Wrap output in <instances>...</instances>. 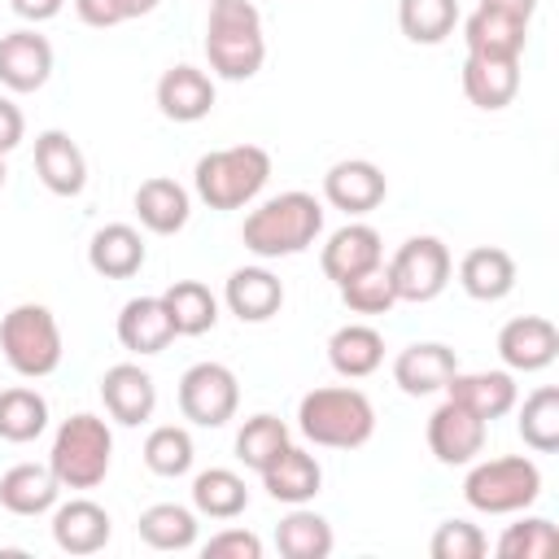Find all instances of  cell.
<instances>
[{
    "label": "cell",
    "instance_id": "cell-32",
    "mask_svg": "<svg viewBox=\"0 0 559 559\" xmlns=\"http://www.w3.org/2000/svg\"><path fill=\"white\" fill-rule=\"evenodd\" d=\"M332 542H336L332 537V524L319 511H306V502L293 507L275 524V546H280L284 559H328L332 555Z\"/></svg>",
    "mask_w": 559,
    "mask_h": 559
},
{
    "label": "cell",
    "instance_id": "cell-20",
    "mask_svg": "<svg viewBox=\"0 0 559 559\" xmlns=\"http://www.w3.org/2000/svg\"><path fill=\"white\" fill-rule=\"evenodd\" d=\"M223 301H227V310H231L240 323H266V319L280 314V306H284V284H280V275H271L266 266H240V271L227 275Z\"/></svg>",
    "mask_w": 559,
    "mask_h": 559
},
{
    "label": "cell",
    "instance_id": "cell-18",
    "mask_svg": "<svg viewBox=\"0 0 559 559\" xmlns=\"http://www.w3.org/2000/svg\"><path fill=\"white\" fill-rule=\"evenodd\" d=\"M35 170H39L44 188L57 192V197H79L83 183H87L83 148L66 131H57V127L35 135Z\"/></svg>",
    "mask_w": 559,
    "mask_h": 559
},
{
    "label": "cell",
    "instance_id": "cell-14",
    "mask_svg": "<svg viewBox=\"0 0 559 559\" xmlns=\"http://www.w3.org/2000/svg\"><path fill=\"white\" fill-rule=\"evenodd\" d=\"M52 74V44L35 31L0 35V83L9 92H39Z\"/></svg>",
    "mask_w": 559,
    "mask_h": 559
},
{
    "label": "cell",
    "instance_id": "cell-50",
    "mask_svg": "<svg viewBox=\"0 0 559 559\" xmlns=\"http://www.w3.org/2000/svg\"><path fill=\"white\" fill-rule=\"evenodd\" d=\"M205 4H210V0H205Z\"/></svg>",
    "mask_w": 559,
    "mask_h": 559
},
{
    "label": "cell",
    "instance_id": "cell-21",
    "mask_svg": "<svg viewBox=\"0 0 559 559\" xmlns=\"http://www.w3.org/2000/svg\"><path fill=\"white\" fill-rule=\"evenodd\" d=\"M445 397L489 424L515 406V380H511V371H454L445 380Z\"/></svg>",
    "mask_w": 559,
    "mask_h": 559
},
{
    "label": "cell",
    "instance_id": "cell-27",
    "mask_svg": "<svg viewBox=\"0 0 559 559\" xmlns=\"http://www.w3.org/2000/svg\"><path fill=\"white\" fill-rule=\"evenodd\" d=\"M192 214V201H188V188L166 179V175H153L135 188V218L153 231V236H175Z\"/></svg>",
    "mask_w": 559,
    "mask_h": 559
},
{
    "label": "cell",
    "instance_id": "cell-25",
    "mask_svg": "<svg viewBox=\"0 0 559 559\" xmlns=\"http://www.w3.org/2000/svg\"><path fill=\"white\" fill-rule=\"evenodd\" d=\"M258 476H262V489H266L275 502H288V507L310 502V498L319 493V485H323L319 459L306 454V450H297V445H288V450H284L275 463H266Z\"/></svg>",
    "mask_w": 559,
    "mask_h": 559
},
{
    "label": "cell",
    "instance_id": "cell-26",
    "mask_svg": "<svg viewBox=\"0 0 559 559\" xmlns=\"http://www.w3.org/2000/svg\"><path fill=\"white\" fill-rule=\"evenodd\" d=\"M524 39H528V22H515V17L493 13L485 4H476V13L463 22L467 57H511V61H520Z\"/></svg>",
    "mask_w": 559,
    "mask_h": 559
},
{
    "label": "cell",
    "instance_id": "cell-38",
    "mask_svg": "<svg viewBox=\"0 0 559 559\" xmlns=\"http://www.w3.org/2000/svg\"><path fill=\"white\" fill-rule=\"evenodd\" d=\"M459 22V0H402L397 26L411 44H441Z\"/></svg>",
    "mask_w": 559,
    "mask_h": 559
},
{
    "label": "cell",
    "instance_id": "cell-8",
    "mask_svg": "<svg viewBox=\"0 0 559 559\" xmlns=\"http://www.w3.org/2000/svg\"><path fill=\"white\" fill-rule=\"evenodd\" d=\"M240 406L236 371L223 362H192L179 376V411L197 428H223Z\"/></svg>",
    "mask_w": 559,
    "mask_h": 559
},
{
    "label": "cell",
    "instance_id": "cell-4",
    "mask_svg": "<svg viewBox=\"0 0 559 559\" xmlns=\"http://www.w3.org/2000/svg\"><path fill=\"white\" fill-rule=\"evenodd\" d=\"M271 179V153L262 144H231L214 148L197 162L192 188L210 210H240L249 205Z\"/></svg>",
    "mask_w": 559,
    "mask_h": 559
},
{
    "label": "cell",
    "instance_id": "cell-35",
    "mask_svg": "<svg viewBox=\"0 0 559 559\" xmlns=\"http://www.w3.org/2000/svg\"><path fill=\"white\" fill-rule=\"evenodd\" d=\"M135 528L153 550H188L197 542V515L179 502H153L148 511H140Z\"/></svg>",
    "mask_w": 559,
    "mask_h": 559
},
{
    "label": "cell",
    "instance_id": "cell-23",
    "mask_svg": "<svg viewBox=\"0 0 559 559\" xmlns=\"http://www.w3.org/2000/svg\"><path fill=\"white\" fill-rule=\"evenodd\" d=\"M520 92V61L511 57H467L463 61V96L476 109H507Z\"/></svg>",
    "mask_w": 559,
    "mask_h": 559
},
{
    "label": "cell",
    "instance_id": "cell-49",
    "mask_svg": "<svg viewBox=\"0 0 559 559\" xmlns=\"http://www.w3.org/2000/svg\"><path fill=\"white\" fill-rule=\"evenodd\" d=\"M4 175H9V170H4V157H0V188H4Z\"/></svg>",
    "mask_w": 559,
    "mask_h": 559
},
{
    "label": "cell",
    "instance_id": "cell-13",
    "mask_svg": "<svg viewBox=\"0 0 559 559\" xmlns=\"http://www.w3.org/2000/svg\"><path fill=\"white\" fill-rule=\"evenodd\" d=\"M100 402H105L109 419L135 428V424H144V419L153 415V406H157V384H153V376H148L144 367H135V362H114V367L100 376Z\"/></svg>",
    "mask_w": 559,
    "mask_h": 559
},
{
    "label": "cell",
    "instance_id": "cell-5",
    "mask_svg": "<svg viewBox=\"0 0 559 559\" xmlns=\"http://www.w3.org/2000/svg\"><path fill=\"white\" fill-rule=\"evenodd\" d=\"M114 463V432L100 415H70L61 419L52 450H48V467L61 480V489H96L109 476Z\"/></svg>",
    "mask_w": 559,
    "mask_h": 559
},
{
    "label": "cell",
    "instance_id": "cell-10",
    "mask_svg": "<svg viewBox=\"0 0 559 559\" xmlns=\"http://www.w3.org/2000/svg\"><path fill=\"white\" fill-rule=\"evenodd\" d=\"M485 419L472 415L467 406L459 402H441L432 415H428V450L437 463L445 467H463V463H476V454L485 450Z\"/></svg>",
    "mask_w": 559,
    "mask_h": 559
},
{
    "label": "cell",
    "instance_id": "cell-48",
    "mask_svg": "<svg viewBox=\"0 0 559 559\" xmlns=\"http://www.w3.org/2000/svg\"><path fill=\"white\" fill-rule=\"evenodd\" d=\"M162 0H118V9H122V22L127 17H144V13H153Z\"/></svg>",
    "mask_w": 559,
    "mask_h": 559
},
{
    "label": "cell",
    "instance_id": "cell-16",
    "mask_svg": "<svg viewBox=\"0 0 559 559\" xmlns=\"http://www.w3.org/2000/svg\"><path fill=\"white\" fill-rule=\"evenodd\" d=\"M454 371H459V358H454V349L441 345V341H415V345H406V349L393 358V380H397V389L411 393V397H428V393L445 389V380H450Z\"/></svg>",
    "mask_w": 559,
    "mask_h": 559
},
{
    "label": "cell",
    "instance_id": "cell-39",
    "mask_svg": "<svg viewBox=\"0 0 559 559\" xmlns=\"http://www.w3.org/2000/svg\"><path fill=\"white\" fill-rule=\"evenodd\" d=\"M336 288H341V301H345L354 314H384V310L397 306V288H393V275H389L384 262L358 271L354 280H345V284H336Z\"/></svg>",
    "mask_w": 559,
    "mask_h": 559
},
{
    "label": "cell",
    "instance_id": "cell-28",
    "mask_svg": "<svg viewBox=\"0 0 559 559\" xmlns=\"http://www.w3.org/2000/svg\"><path fill=\"white\" fill-rule=\"evenodd\" d=\"M87 266L105 280H131L144 266V240L131 223H105L87 245Z\"/></svg>",
    "mask_w": 559,
    "mask_h": 559
},
{
    "label": "cell",
    "instance_id": "cell-17",
    "mask_svg": "<svg viewBox=\"0 0 559 559\" xmlns=\"http://www.w3.org/2000/svg\"><path fill=\"white\" fill-rule=\"evenodd\" d=\"M319 262H323V275H328L332 284H345V280H354L358 271L384 262V240H380V231L367 227V223H345V227H336V231L328 236Z\"/></svg>",
    "mask_w": 559,
    "mask_h": 559
},
{
    "label": "cell",
    "instance_id": "cell-7",
    "mask_svg": "<svg viewBox=\"0 0 559 559\" xmlns=\"http://www.w3.org/2000/svg\"><path fill=\"white\" fill-rule=\"evenodd\" d=\"M542 493V472L533 459L524 454H502V459H485L467 472L463 480V498L472 511H485V515H511V511H524L533 507Z\"/></svg>",
    "mask_w": 559,
    "mask_h": 559
},
{
    "label": "cell",
    "instance_id": "cell-12",
    "mask_svg": "<svg viewBox=\"0 0 559 559\" xmlns=\"http://www.w3.org/2000/svg\"><path fill=\"white\" fill-rule=\"evenodd\" d=\"M389 183H384V170L367 157H349V162H336L328 175H323V197L328 205L345 210V214H371L380 201H384Z\"/></svg>",
    "mask_w": 559,
    "mask_h": 559
},
{
    "label": "cell",
    "instance_id": "cell-43",
    "mask_svg": "<svg viewBox=\"0 0 559 559\" xmlns=\"http://www.w3.org/2000/svg\"><path fill=\"white\" fill-rule=\"evenodd\" d=\"M205 559H262V542L249 528H223L205 542Z\"/></svg>",
    "mask_w": 559,
    "mask_h": 559
},
{
    "label": "cell",
    "instance_id": "cell-1",
    "mask_svg": "<svg viewBox=\"0 0 559 559\" xmlns=\"http://www.w3.org/2000/svg\"><path fill=\"white\" fill-rule=\"evenodd\" d=\"M319 231H323L319 197L293 188V192H280V197L262 201L258 210H249V218L240 227V240L258 258H293V253L310 249Z\"/></svg>",
    "mask_w": 559,
    "mask_h": 559
},
{
    "label": "cell",
    "instance_id": "cell-44",
    "mask_svg": "<svg viewBox=\"0 0 559 559\" xmlns=\"http://www.w3.org/2000/svg\"><path fill=\"white\" fill-rule=\"evenodd\" d=\"M74 13H79V22H87V26H96V31L122 22L118 0H74Z\"/></svg>",
    "mask_w": 559,
    "mask_h": 559
},
{
    "label": "cell",
    "instance_id": "cell-41",
    "mask_svg": "<svg viewBox=\"0 0 559 559\" xmlns=\"http://www.w3.org/2000/svg\"><path fill=\"white\" fill-rule=\"evenodd\" d=\"M192 454H197L192 450V437L179 424H162V428H153L144 437V463L157 476H183L192 467Z\"/></svg>",
    "mask_w": 559,
    "mask_h": 559
},
{
    "label": "cell",
    "instance_id": "cell-6",
    "mask_svg": "<svg viewBox=\"0 0 559 559\" xmlns=\"http://www.w3.org/2000/svg\"><path fill=\"white\" fill-rule=\"evenodd\" d=\"M0 349L17 376H26V380L52 376L61 367V328H57L52 310L39 301L13 306L0 319Z\"/></svg>",
    "mask_w": 559,
    "mask_h": 559
},
{
    "label": "cell",
    "instance_id": "cell-40",
    "mask_svg": "<svg viewBox=\"0 0 559 559\" xmlns=\"http://www.w3.org/2000/svg\"><path fill=\"white\" fill-rule=\"evenodd\" d=\"M555 550H559V528L546 515H524L520 524H507V533L498 537L502 559H550Z\"/></svg>",
    "mask_w": 559,
    "mask_h": 559
},
{
    "label": "cell",
    "instance_id": "cell-9",
    "mask_svg": "<svg viewBox=\"0 0 559 559\" xmlns=\"http://www.w3.org/2000/svg\"><path fill=\"white\" fill-rule=\"evenodd\" d=\"M397 301H432L450 284V249L437 236H411L389 262Z\"/></svg>",
    "mask_w": 559,
    "mask_h": 559
},
{
    "label": "cell",
    "instance_id": "cell-42",
    "mask_svg": "<svg viewBox=\"0 0 559 559\" xmlns=\"http://www.w3.org/2000/svg\"><path fill=\"white\" fill-rule=\"evenodd\" d=\"M432 559H480L489 550V537L480 533V524L467 520H441L432 542H428Z\"/></svg>",
    "mask_w": 559,
    "mask_h": 559
},
{
    "label": "cell",
    "instance_id": "cell-34",
    "mask_svg": "<svg viewBox=\"0 0 559 559\" xmlns=\"http://www.w3.org/2000/svg\"><path fill=\"white\" fill-rule=\"evenodd\" d=\"M288 445H293L288 441V424L280 415H266V411L262 415H249L240 424V432H236V459L245 467H253V472H262L266 463H275Z\"/></svg>",
    "mask_w": 559,
    "mask_h": 559
},
{
    "label": "cell",
    "instance_id": "cell-30",
    "mask_svg": "<svg viewBox=\"0 0 559 559\" xmlns=\"http://www.w3.org/2000/svg\"><path fill=\"white\" fill-rule=\"evenodd\" d=\"M328 362L345 380H362L384 362V336L367 323H345L328 336Z\"/></svg>",
    "mask_w": 559,
    "mask_h": 559
},
{
    "label": "cell",
    "instance_id": "cell-31",
    "mask_svg": "<svg viewBox=\"0 0 559 559\" xmlns=\"http://www.w3.org/2000/svg\"><path fill=\"white\" fill-rule=\"evenodd\" d=\"M162 306L170 314L175 336H201V332H210L218 323V297L201 280H175L162 293Z\"/></svg>",
    "mask_w": 559,
    "mask_h": 559
},
{
    "label": "cell",
    "instance_id": "cell-2",
    "mask_svg": "<svg viewBox=\"0 0 559 559\" xmlns=\"http://www.w3.org/2000/svg\"><path fill=\"white\" fill-rule=\"evenodd\" d=\"M297 428L306 441L328 450H358L376 432V406L354 384H323L297 402Z\"/></svg>",
    "mask_w": 559,
    "mask_h": 559
},
{
    "label": "cell",
    "instance_id": "cell-47",
    "mask_svg": "<svg viewBox=\"0 0 559 559\" xmlns=\"http://www.w3.org/2000/svg\"><path fill=\"white\" fill-rule=\"evenodd\" d=\"M480 4L493 13H507L515 22H533V13H537V0H480Z\"/></svg>",
    "mask_w": 559,
    "mask_h": 559
},
{
    "label": "cell",
    "instance_id": "cell-33",
    "mask_svg": "<svg viewBox=\"0 0 559 559\" xmlns=\"http://www.w3.org/2000/svg\"><path fill=\"white\" fill-rule=\"evenodd\" d=\"M192 507L197 515H210V520H236L245 507H249V489H245V476H236L231 467H210L192 480Z\"/></svg>",
    "mask_w": 559,
    "mask_h": 559
},
{
    "label": "cell",
    "instance_id": "cell-19",
    "mask_svg": "<svg viewBox=\"0 0 559 559\" xmlns=\"http://www.w3.org/2000/svg\"><path fill=\"white\" fill-rule=\"evenodd\" d=\"M157 109L170 122H201L214 109V79L197 66H170L157 79Z\"/></svg>",
    "mask_w": 559,
    "mask_h": 559
},
{
    "label": "cell",
    "instance_id": "cell-37",
    "mask_svg": "<svg viewBox=\"0 0 559 559\" xmlns=\"http://www.w3.org/2000/svg\"><path fill=\"white\" fill-rule=\"evenodd\" d=\"M515 428H520L524 445H533L537 454L559 450V389L555 384L533 389L524 397V406H520V424Z\"/></svg>",
    "mask_w": 559,
    "mask_h": 559
},
{
    "label": "cell",
    "instance_id": "cell-24",
    "mask_svg": "<svg viewBox=\"0 0 559 559\" xmlns=\"http://www.w3.org/2000/svg\"><path fill=\"white\" fill-rule=\"evenodd\" d=\"M459 284L476 301H502L515 288V258L498 245H476L459 262Z\"/></svg>",
    "mask_w": 559,
    "mask_h": 559
},
{
    "label": "cell",
    "instance_id": "cell-3",
    "mask_svg": "<svg viewBox=\"0 0 559 559\" xmlns=\"http://www.w3.org/2000/svg\"><path fill=\"white\" fill-rule=\"evenodd\" d=\"M205 57L218 79H253L266 61L262 13L249 0H210L205 17Z\"/></svg>",
    "mask_w": 559,
    "mask_h": 559
},
{
    "label": "cell",
    "instance_id": "cell-15",
    "mask_svg": "<svg viewBox=\"0 0 559 559\" xmlns=\"http://www.w3.org/2000/svg\"><path fill=\"white\" fill-rule=\"evenodd\" d=\"M109 533H114V520L92 498H70L52 511V542L66 555H96L109 546Z\"/></svg>",
    "mask_w": 559,
    "mask_h": 559
},
{
    "label": "cell",
    "instance_id": "cell-29",
    "mask_svg": "<svg viewBox=\"0 0 559 559\" xmlns=\"http://www.w3.org/2000/svg\"><path fill=\"white\" fill-rule=\"evenodd\" d=\"M118 341L131 354H162L175 341V328H170L162 297H131L118 314Z\"/></svg>",
    "mask_w": 559,
    "mask_h": 559
},
{
    "label": "cell",
    "instance_id": "cell-11",
    "mask_svg": "<svg viewBox=\"0 0 559 559\" xmlns=\"http://www.w3.org/2000/svg\"><path fill=\"white\" fill-rule=\"evenodd\" d=\"M559 354V328L542 314H520L498 332V358L511 371H542Z\"/></svg>",
    "mask_w": 559,
    "mask_h": 559
},
{
    "label": "cell",
    "instance_id": "cell-22",
    "mask_svg": "<svg viewBox=\"0 0 559 559\" xmlns=\"http://www.w3.org/2000/svg\"><path fill=\"white\" fill-rule=\"evenodd\" d=\"M61 480L52 476L48 463H13L0 476V507L13 515H44L57 507Z\"/></svg>",
    "mask_w": 559,
    "mask_h": 559
},
{
    "label": "cell",
    "instance_id": "cell-46",
    "mask_svg": "<svg viewBox=\"0 0 559 559\" xmlns=\"http://www.w3.org/2000/svg\"><path fill=\"white\" fill-rule=\"evenodd\" d=\"M9 4H13V13L26 17V22H48V17L61 13L66 0H9Z\"/></svg>",
    "mask_w": 559,
    "mask_h": 559
},
{
    "label": "cell",
    "instance_id": "cell-36",
    "mask_svg": "<svg viewBox=\"0 0 559 559\" xmlns=\"http://www.w3.org/2000/svg\"><path fill=\"white\" fill-rule=\"evenodd\" d=\"M48 428V402L17 384V389H4L0 393V441H13V445H26L35 441L39 432Z\"/></svg>",
    "mask_w": 559,
    "mask_h": 559
},
{
    "label": "cell",
    "instance_id": "cell-45",
    "mask_svg": "<svg viewBox=\"0 0 559 559\" xmlns=\"http://www.w3.org/2000/svg\"><path fill=\"white\" fill-rule=\"evenodd\" d=\"M22 131H26L22 109H17L9 96H0V157H4V153H13V148L22 144Z\"/></svg>",
    "mask_w": 559,
    "mask_h": 559
}]
</instances>
